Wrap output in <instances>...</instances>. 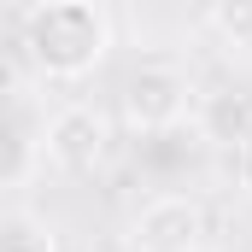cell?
Returning a JSON list of instances; mask_svg holds the SVG:
<instances>
[{"label":"cell","instance_id":"cell-3","mask_svg":"<svg viewBox=\"0 0 252 252\" xmlns=\"http://www.w3.org/2000/svg\"><path fill=\"white\" fill-rule=\"evenodd\" d=\"M205 235H211V217L193 193H153L129 223L135 252H199Z\"/></svg>","mask_w":252,"mask_h":252},{"label":"cell","instance_id":"cell-8","mask_svg":"<svg viewBox=\"0 0 252 252\" xmlns=\"http://www.w3.org/2000/svg\"><path fill=\"white\" fill-rule=\"evenodd\" d=\"M0 252H53V235L30 217H6V235H0Z\"/></svg>","mask_w":252,"mask_h":252},{"label":"cell","instance_id":"cell-1","mask_svg":"<svg viewBox=\"0 0 252 252\" xmlns=\"http://www.w3.org/2000/svg\"><path fill=\"white\" fill-rule=\"evenodd\" d=\"M112 47V18L100 0H35L18 24V53L41 82H82Z\"/></svg>","mask_w":252,"mask_h":252},{"label":"cell","instance_id":"cell-5","mask_svg":"<svg viewBox=\"0 0 252 252\" xmlns=\"http://www.w3.org/2000/svg\"><path fill=\"white\" fill-rule=\"evenodd\" d=\"M12 153H6V188H24L35 176V158H47V118H35L24 76L12 82Z\"/></svg>","mask_w":252,"mask_h":252},{"label":"cell","instance_id":"cell-4","mask_svg":"<svg viewBox=\"0 0 252 252\" xmlns=\"http://www.w3.org/2000/svg\"><path fill=\"white\" fill-rule=\"evenodd\" d=\"M106 153H112V124H106V112L100 106H59L53 118H47V164L64 170V176H88V170H100L106 164Z\"/></svg>","mask_w":252,"mask_h":252},{"label":"cell","instance_id":"cell-6","mask_svg":"<svg viewBox=\"0 0 252 252\" xmlns=\"http://www.w3.org/2000/svg\"><path fill=\"white\" fill-rule=\"evenodd\" d=\"M199 135H205V141H229V147H241V141L252 135V100L235 94V88L211 94V100L199 106Z\"/></svg>","mask_w":252,"mask_h":252},{"label":"cell","instance_id":"cell-2","mask_svg":"<svg viewBox=\"0 0 252 252\" xmlns=\"http://www.w3.org/2000/svg\"><path fill=\"white\" fill-rule=\"evenodd\" d=\"M193 106V88L188 76L176 70V64H141V70H129L124 82V124L135 129V135H164V129H176L182 118H188Z\"/></svg>","mask_w":252,"mask_h":252},{"label":"cell","instance_id":"cell-9","mask_svg":"<svg viewBox=\"0 0 252 252\" xmlns=\"http://www.w3.org/2000/svg\"><path fill=\"white\" fill-rule=\"evenodd\" d=\"M235 176H241V188L252 193V135L241 141V147H235Z\"/></svg>","mask_w":252,"mask_h":252},{"label":"cell","instance_id":"cell-7","mask_svg":"<svg viewBox=\"0 0 252 252\" xmlns=\"http://www.w3.org/2000/svg\"><path fill=\"white\" fill-rule=\"evenodd\" d=\"M211 24H217L223 41L252 47V0H211Z\"/></svg>","mask_w":252,"mask_h":252}]
</instances>
